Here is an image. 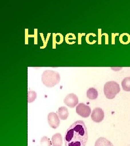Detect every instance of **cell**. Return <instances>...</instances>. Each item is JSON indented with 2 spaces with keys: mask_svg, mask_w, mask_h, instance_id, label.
Wrapping results in <instances>:
<instances>
[{
  "mask_svg": "<svg viewBox=\"0 0 130 146\" xmlns=\"http://www.w3.org/2000/svg\"><path fill=\"white\" fill-rule=\"evenodd\" d=\"M88 140V133L84 122L78 120L71 125L65 136V146H85Z\"/></svg>",
  "mask_w": 130,
  "mask_h": 146,
  "instance_id": "cell-1",
  "label": "cell"
},
{
  "mask_svg": "<svg viewBox=\"0 0 130 146\" xmlns=\"http://www.w3.org/2000/svg\"><path fill=\"white\" fill-rule=\"evenodd\" d=\"M42 82L47 87H53L60 81V74L57 72L47 70L42 73Z\"/></svg>",
  "mask_w": 130,
  "mask_h": 146,
  "instance_id": "cell-2",
  "label": "cell"
},
{
  "mask_svg": "<svg viewBox=\"0 0 130 146\" xmlns=\"http://www.w3.org/2000/svg\"><path fill=\"white\" fill-rule=\"evenodd\" d=\"M120 91L119 84L115 81H109L104 85V93L107 99H113Z\"/></svg>",
  "mask_w": 130,
  "mask_h": 146,
  "instance_id": "cell-3",
  "label": "cell"
},
{
  "mask_svg": "<svg viewBox=\"0 0 130 146\" xmlns=\"http://www.w3.org/2000/svg\"><path fill=\"white\" fill-rule=\"evenodd\" d=\"M76 112L80 116L86 118L91 114V109L89 106L83 103H80L76 107Z\"/></svg>",
  "mask_w": 130,
  "mask_h": 146,
  "instance_id": "cell-4",
  "label": "cell"
},
{
  "mask_svg": "<svg viewBox=\"0 0 130 146\" xmlns=\"http://www.w3.org/2000/svg\"><path fill=\"white\" fill-rule=\"evenodd\" d=\"M64 103L66 104L68 107L70 108L75 107L79 103V99L78 96L75 94L71 93L68 94L64 99Z\"/></svg>",
  "mask_w": 130,
  "mask_h": 146,
  "instance_id": "cell-5",
  "label": "cell"
},
{
  "mask_svg": "<svg viewBox=\"0 0 130 146\" xmlns=\"http://www.w3.org/2000/svg\"><path fill=\"white\" fill-rule=\"evenodd\" d=\"M105 114L104 111L100 108H95L91 114V119L94 122L99 123L104 120Z\"/></svg>",
  "mask_w": 130,
  "mask_h": 146,
  "instance_id": "cell-6",
  "label": "cell"
},
{
  "mask_svg": "<svg viewBox=\"0 0 130 146\" xmlns=\"http://www.w3.org/2000/svg\"><path fill=\"white\" fill-rule=\"evenodd\" d=\"M48 122L52 128L56 129L60 125L59 117L55 113H50L48 115Z\"/></svg>",
  "mask_w": 130,
  "mask_h": 146,
  "instance_id": "cell-7",
  "label": "cell"
},
{
  "mask_svg": "<svg viewBox=\"0 0 130 146\" xmlns=\"http://www.w3.org/2000/svg\"><path fill=\"white\" fill-rule=\"evenodd\" d=\"M52 144L53 146H63L62 136L60 133H57L52 136Z\"/></svg>",
  "mask_w": 130,
  "mask_h": 146,
  "instance_id": "cell-8",
  "label": "cell"
},
{
  "mask_svg": "<svg viewBox=\"0 0 130 146\" xmlns=\"http://www.w3.org/2000/svg\"><path fill=\"white\" fill-rule=\"evenodd\" d=\"M58 116L61 120H65L67 119L69 113L67 108L65 107H61L59 108L57 111Z\"/></svg>",
  "mask_w": 130,
  "mask_h": 146,
  "instance_id": "cell-9",
  "label": "cell"
},
{
  "mask_svg": "<svg viewBox=\"0 0 130 146\" xmlns=\"http://www.w3.org/2000/svg\"><path fill=\"white\" fill-rule=\"evenodd\" d=\"M95 146H114L105 137H100L95 143Z\"/></svg>",
  "mask_w": 130,
  "mask_h": 146,
  "instance_id": "cell-10",
  "label": "cell"
},
{
  "mask_svg": "<svg viewBox=\"0 0 130 146\" xmlns=\"http://www.w3.org/2000/svg\"><path fill=\"white\" fill-rule=\"evenodd\" d=\"M98 93L96 89L90 88L87 92V97L90 100H95L97 99Z\"/></svg>",
  "mask_w": 130,
  "mask_h": 146,
  "instance_id": "cell-11",
  "label": "cell"
},
{
  "mask_svg": "<svg viewBox=\"0 0 130 146\" xmlns=\"http://www.w3.org/2000/svg\"><path fill=\"white\" fill-rule=\"evenodd\" d=\"M121 86L125 92H130V77L125 78L121 82Z\"/></svg>",
  "mask_w": 130,
  "mask_h": 146,
  "instance_id": "cell-12",
  "label": "cell"
},
{
  "mask_svg": "<svg viewBox=\"0 0 130 146\" xmlns=\"http://www.w3.org/2000/svg\"><path fill=\"white\" fill-rule=\"evenodd\" d=\"M37 95L36 92L34 91H28V102L31 103L37 99Z\"/></svg>",
  "mask_w": 130,
  "mask_h": 146,
  "instance_id": "cell-13",
  "label": "cell"
},
{
  "mask_svg": "<svg viewBox=\"0 0 130 146\" xmlns=\"http://www.w3.org/2000/svg\"><path fill=\"white\" fill-rule=\"evenodd\" d=\"M40 145L41 146H51V143L49 139L47 136H43L41 139Z\"/></svg>",
  "mask_w": 130,
  "mask_h": 146,
  "instance_id": "cell-14",
  "label": "cell"
}]
</instances>
